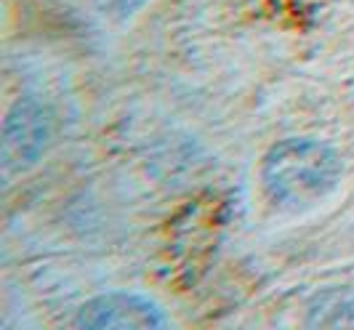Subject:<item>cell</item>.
<instances>
[{"label": "cell", "mask_w": 354, "mask_h": 330, "mask_svg": "<svg viewBox=\"0 0 354 330\" xmlns=\"http://www.w3.org/2000/svg\"><path fill=\"white\" fill-rule=\"evenodd\" d=\"M149 0H93V6L104 14L106 19H115V21H125L133 14H139Z\"/></svg>", "instance_id": "cell-5"}, {"label": "cell", "mask_w": 354, "mask_h": 330, "mask_svg": "<svg viewBox=\"0 0 354 330\" xmlns=\"http://www.w3.org/2000/svg\"><path fill=\"white\" fill-rule=\"evenodd\" d=\"M304 322L309 328H354V288L317 291L306 304V320Z\"/></svg>", "instance_id": "cell-4"}, {"label": "cell", "mask_w": 354, "mask_h": 330, "mask_svg": "<svg viewBox=\"0 0 354 330\" xmlns=\"http://www.w3.org/2000/svg\"><path fill=\"white\" fill-rule=\"evenodd\" d=\"M48 122L51 120L46 118V109L37 102L32 99L19 102L6 118V155H14L24 163H35L51 136Z\"/></svg>", "instance_id": "cell-3"}, {"label": "cell", "mask_w": 354, "mask_h": 330, "mask_svg": "<svg viewBox=\"0 0 354 330\" xmlns=\"http://www.w3.org/2000/svg\"><path fill=\"white\" fill-rule=\"evenodd\" d=\"M344 165L338 152L312 136L277 141L261 160L266 197L283 210H309L328 200L341 184Z\"/></svg>", "instance_id": "cell-1"}, {"label": "cell", "mask_w": 354, "mask_h": 330, "mask_svg": "<svg viewBox=\"0 0 354 330\" xmlns=\"http://www.w3.org/2000/svg\"><path fill=\"white\" fill-rule=\"evenodd\" d=\"M75 325L86 330H160L168 325V317L147 295L109 291L86 301Z\"/></svg>", "instance_id": "cell-2"}]
</instances>
